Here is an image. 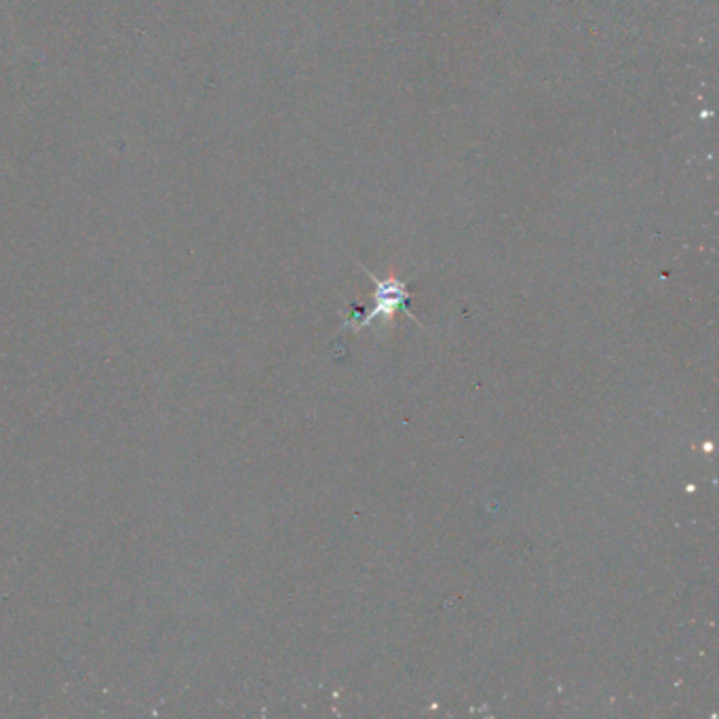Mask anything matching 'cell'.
<instances>
[{
  "instance_id": "cell-1",
  "label": "cell",
  "mask_w": 719,
  "mask_h": 719,
  "mask_svg": "<svg viewBox=\"0 0 719 719\" xmlns=\"http://www.w3.org/2000/svg\"><path fill=\"white\" fill-rule=\"evenodd\" d=\"M374 283H376V306L371 313H363L360 308H355L351 313V317H346V321L342 327H349V325H357V329H363L367 325L374 324L376 319H382V321H393L396 313H405L409 319L418 321L416 315L409 311L407 302H409V293H407V286L405 281H399L395 277H389V279H378L374 277L369 270H365Z\"/></svg>"
}]
</instances>
